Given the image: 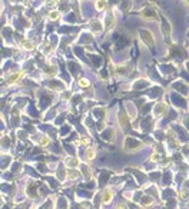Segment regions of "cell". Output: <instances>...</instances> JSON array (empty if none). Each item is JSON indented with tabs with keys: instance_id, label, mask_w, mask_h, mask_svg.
Listing matches in <instances>:
<instances>
[{
	"instance_id": "obj_1",
	"label": "cell",
	"mask_w": 189,
	"mask_h": 209,
	"mask_svg": "<svg viewBox=\"0 0 189 209\" xmlns=\"http://www.w3.org/2000/svg\"><path fill=\"white\" fill-rule=\"evenodd\" d=\"M139 34H140V40H142L148 47L155 46V39H153V34H152L151 30H148V29L139 30Z\"/></svg>"
},
{
	"instance_id": "obj_2",
	"label": "cell",
	"mask_w": 189,
	"mask_h": 209,
	"mask_svg": "<svg viewBox=\"0 0 189 209\" xmlns=\"http://www.w3.org/2000/svg\"><path fill=\"white\" fill-rule=\"evenodd\" d=\"M140 16L146 19V20H158V10L152 6H148L140 12Z\"/></svg>"
},
{
	"instance_id": "obj_3",
	"label": "cell",
	"mask_w": 189,
	"mask_h": 209,
	"mask_svg": "<svg viewBox=\"0 0 189 209\" xmlns=\"http://www.w3.org/2000/svg\"><path fill=\"white\" fill-rule=\"evenodd\" d=\"M142 146H143V143L139 142L138 139H135V138H126V142H125V149H126L127 152L138 151V149H140Z\"/></svg>"
},
{
	"instance_id": "obj_4",
	"label": "cell",
	"mask_w": 189,
	"mask_h": 209,
	"mask_svg": "<svg viewBox=\"0 0 189 209\" xmlns=\"http://www.w3.org/2000/svg\"><path fill=\"white\" fill-rule=\"evenodd\" d=\"M115 23H116L115 14H113L112 12H109V13L106 14V20H105V26H106V29H107V30L113 29V26H115Z\"/></svg>"
},
{
	"instance_id": "obj_5",
	"label": "cell",
	"mask_w": 189,
	"mask_h": 209,
	"mask_svg": "<svg viewBox=\"0 0 189 209\" xmlns=\"http://www.w3.org/2000/svg\"><path fill=\"white\" fill-rule=\"evenodd\" d=\"M90 27L93 29V32H96V33H100L103 30V26H102V22L99 20V19H92L90 20Z\"/></svg>"
},
{
	"instance_id": "obj_6",
	"label": "cell",
	"mask_w": 189,
	"mask_h": 209,
	"mask_svg": "<svg viewBox=\"0 0 189 209\" xmlns=\"http://www.w3.org/2000/svg\"><path fill=\"white\" fill-rule=\"evenodd\" d=\"M112 199H113V192H112L109 188L105 189V191H103V193H102V202H103V203H109Z\"/></svg>"
},
{
	"instance_id": "obj_7",
	"label": "cell",
	"mask_w": 189,
	"mask_h": 209,
	"mask_svg": "<svg viewBox=\"0 0 189 209\" xmlns=\"http://www.w3.org/2000/svg\"><path fill=\"white\" fill-rule=\"evenodd\" d=\"M119 122H120L122 129H123V130H129V120H127V117H126V115H125V112H120L119 113Z\"/></svg>"
},
{
	"instance_id": "obj_8",
	"label": "cell",
	"mask_w": 189,
	"mask_h": 209,
	"mask_svg": "<svg viewBox=\"0 0 189 209\" xmlns=\"http://www.w3.org/2000/svg\"><path fill=\"white\" fill-rule=\"evenodd\" d=\"M22 75H23L22 72H16V73H13V75L7 76V77H6V83H7V85L16 83L17 80H19V79H20V77H22Z\"/></svg>"
},
{
	"instance_id": "obj_9",
	"label": "cell",
	"mask_w": 189,
	"mask_h": 209,
	"mask_svg": "<svg viewBox=\"0 0 189 209\" xmlns=\"http://www.w3.org/2000/svg\"><path fill=\"white\" fill-rule=\"evenodd\" d=\"M162 32H163V34L166 37L171 36V25H169V22L165 17H162Z\"/></svg>"
},
{
	"instance_id": "obj_10",
	"label": "cell",
	"mask_w": 189,
	"mask_h": 209,
	"mask_svg": "<svg viewBox=\"0 0 189 209\" xmlns=\"http://www.w3.org/2000/svg\"><path fill=\"white\" fill-rule=\"evenodd\" d=\"M163 112H166V103H158L153 109V115L155 116H160Z\"/></svg>"
},
{
	"instance_id": "obj_11",
	"label": "cell",
	"mask_w": 189,
	"mask_h": 209,
	"mask_svg": "<svg viewBox=\"0 0 189 209\" xmlns=\"http://www.w3.org/2000/svg\"><path fill=\"white\" fill-rule=\"evenodd\" d=\"M106 0H96V4H95V7H96V10H99V12H102V10H105L106 9Z\"/></svg>"
},
{
	"instance_id": "obj_12",
	"label": "cell",
	"mask_w": 189,
	"mask_h": 209,
	"mask_svg": "<svg viewBox=\"0 0 189 209\" xmlns=\"http://www.w3.org/2000/svg\"><path fill=\"white\" fill-rule=\"evenodd\" d=\"M22 47H23L25 50H33V49H34L33 43L32 42H27V40H25V42L22 43Z\"/></svg>"
},
{
	"instance_id": "obj_13",
	"label": "cell",
	"mask_w": 189,
	"mask_h": 209,
	"mask_svg": "<svg viewBox=\"0 0 189 209\" xmlns=\"http://www.w3.org/2000/svg\"><path fill=\"white\" fill-rule=\"evenodd\" d=\"M66 165H67V166H76V165H78V159L67 158L66 159Z\"/></svg>"
},
{
	"instance_id": "obj_14",
	"label": "cell",
	"mask_w": 189,
	"mask_h": 209,
	"mask_svg": "<svg viewBox=\"0 0 189 209\" xmlns=\"http://www.w3.org/2000/svg\"><path fill=\"white\" fill-rule=\"evenodd\" d=\"M79 86H80V88H89V86H90V82L87 79H80L79 80Z\"/></svg>"
},
{
	"instance_id": "obj_15",
	"label": "cell",
	"mask_w": 189,
	"mask_h": 209,
	"mask_svg": "<svg viewBox=\"0 0 189 209\" xmlns=\"http://www.w3.org/2000/svg\"><path fill=\"white\" fill-rule=\"evenodd\" d=\"M95 155H96V153H95V151H93V149H87V152H86V159H89V160H92V159L95 158Z\"/></svg>"
},
{
	"instance_id": "obj_16",
	"label": "cell",
	"mask_w": 189,
	"mask_h": 209,
	"mask_svg": "<svg viewBox=\"0 0 189 209\" xmlns=\"http://www.w3.org/2000/svg\"><path fill=\"white\" fill-rule=\"evenodd\" d=\"M59 16H60V14H59L58 10H53V12L49 14V17L52 19V20H56V19H59Z\"/></svg>"
},
{
	"instance_id": "obj_17",
	"label": "cell",
	"mask_w": 189,
	"mask_h": 209,
	"mask_svg": "<svg viewBox=\"0 0 189 209\" xmlns=\"http://www.w3.org/2000/svg\"><path fill=\"white\" fill-rule=\"evenodd\" d=\"M82 171H83V175H85V176H87V178L90 176V169H89L87 166H85V165H83V166H82Z\"/></svg>"
},
{
	"instance_id": "obj_18",
	"label": "cell",
	"mask_w": 189,
	"mask_h": 209,
	"mask_svg": "<svg viewBox=\"0 0 189 209\" xmlns=\"http://www.w3.org/2000/svg\"><path fill=\"white\" fill-rule=\"evenodd\" d=\"M69 176H70V178H74V179H76V178L79 176V172L78 171H70L69 172Z\"/></svg>"
},
{
	"instance_id": "obj_19",
	"label": "cell",
	"mask_w": 189,
	"mask_h": 209,
	"mask_svg": "<svg viewBox=\"0 0 189 209\" xmlns=\"http://www.w3.org/2000/svg\"><path fill=\"white\" fill-rule=\"evenodd\" d=\"M151 159H152V160H155V162H158V160H159V155H152V156H151Z\"/></svg>"
},
{
	"instance_id": "obj_20",
	"label": "cell",
	"mask_w": 189,
	"mask_h": 209,
	"mask_svg": "<svg viewBox=\"0 0 189 209\" xmlns=\"http://www.w3.org/2000/svg\"><path fill=\"white\" fill-rule=\"evenodd\" d=\"M47 143H49V140H47L46 138H43V139L40 140V145H47Z\"/></svg>"
},
{
	"instance_id": "obj_21",
	"label": "cell",
	"mask_w": 189,
	"mask_h": 209,
	"mask_svg": "<svg viewBox=\"0 0 189 209\" xmlns=\"http://www.w3.org/2000/svg\"><path fill=\"white\" fill-rule=\"evenodd\" d=\"M118 209H127L125 205H118Z\"/></svg>"
}]
</instances>
